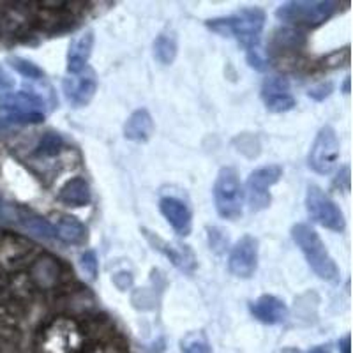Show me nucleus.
Instances as JSON below:
<instances>
[{
	"label": "nucleus",
	"mask_w": 353,
	"mask_h": 353,
	"mask_svg": "<svg viewBox=\"0 0 353 353\" xmlns=\"http://www.w3.org/2000/svg\"><path fill=\"white\" fill-rule=\"evenodd\" d=\"M87 337L78 320L57 316L37 332V353H81L87 348Z\"/></svg>",
	"instance_id": "f257e3e1"
},
{
	"label": "nucleus",
	"mask_w": 353,
	"mask_h": 353,
	"mask_svg": "<svg viewBox=\"0 0 353 353\" xmlns=\"http://www.w3.org/2000/svg\"><path fill=\"white\" fill-rule=\"evenodd\" d=\"M265 25V11L260 8H244L232 17L214 18L207 21L212 32L223 37L233 36L245 50H254L260 44V34Z\"/></svg>",
	"instance_id": "f03ea898"
},
{
	"label": "nucleus",
	"mask_w": 353,
	"mask_h": 353,
	"mask_svg": "<svg viewBox=\"0 0 353 353\" xmlns=\"http://www.w3.org/2000/svg\"><path fill=\"white\" fill-rule=\"evenodd\" d=\"M292 237L295 244L301 248L302 254L305 256L313 272L323 281H336L339 276V269L320 235L311 226L299 223L292 228Z\"/></svg>",
	"instance_id": "7ed1b4c3"
},
{
	"label": "nucleus",
	"mask_w": 353,
	"mask_h": 353,
	"mask_svg": "<svg viewBox=\"0 0 353 353\" xmlns=\"http://www.w3.org/2000/svg\"><path fill=\"white\" fill-rule=\"evenodd\" d=\"M339 2L330 0H292L277 8L276 17L299 27H318L339 11Z\"/></svg>",
	"instance_id": "20e7f679"
},
{
	"label": "nucleus",
	"mask_w": 353,
	"mask_h": 353,
	"mask_svg": "<svg viewBox=\"0 0 353 353\" xmlns=\"http://www.w3.org/2000/svg\"><path fill=\"white\" fill-rule=\"evenodd\" d=\"M214 201L221 217L235 221L242 216L244 207V189L235 168H223L217 173L214 184Z\"/></svg>",
	"instance_id": "39448f33"
},
{
	"label": "nucleus",
	"mask_w": 353,
	"mask_h": 353,
	"mask_svg": "<svg viewBox=\"0 0 353 353\" xmlns=\"http://www.w3.org/2000/svg\"><path fill=\"white\" fill-rule=\"evenodd\" d=\"M0 110L8 112L11 125L39 124L44 121V101L32 92H8L0 96Z\"/></svg>",
	"instance_id": "423d86ee"
},
{
	"label": "nucleus",
	"mask_w": 353,
	"mask_h": 353,
	"mask_svg": "<svg viewBox=\"0 0 353 353\" xmlns=\"http://www.w3.org/2000/svg\"><path fill=\"white\" fill-rule=\"evenodd\" d=\"M28 279L32 283L34 290L41 292H50L65 285L69 276H72V270L69 272L68 267L62 260L50 253H43L34 258L30 267H28Z\"/></svg>",
	"instance_id": "0eeeda50"
},
{
	"label": "nucleus",
	"mask_w": 353,
	"mask_h": 353,
	"mask_svg": "<svg viewBox=\"0 0 353 353\" xmlns=\"http://www.w3.org/2000/svg\"><path fill=\"white\" fill-rule=\"evenodd\" d=\"M305 207H307L309 216L313 217L318 225L337 233L345 232L346 221L341 209H339L336 205V201L330 200L329 194L323 193L318 185H309L307 188Z\"/></svg>",
	"instance_id": "6e6552de"
},
{
	"label": "nucleus",
	"mask_w": 353,
	"mask_h": 353,
	"mask_svg": "<svg viewBox=\"0 0 353 353\" xmlns=\"http://www.w3.org/2000/svg\"><path fill=\"white\" fill-rule=\"evenodd\" d=\"M309 168L320 175H329L339 161V138L332 125H323L318 131L309 152Z\"/></svg>",
	"instance_id": "1a4fd4ad"
},
{
	"label": "nucleus",
	"mask_w": 353,
	"mask_h": 353,
	"mask_svg": "<svg viewBox=\"0 0 353 353\" xmlns=\"http://www.w3.org/2000/svg\"><path fill=\"white\" fill-rule=\"evenodd\" d=\"M283 175V168L279 165L261 166L254 170L248 179V200L253 212L265 210L270 205V191L274 184L279 182Z\"/></svg>",
	"instance_id": "9d476101"
},
{
	"label": "nucleus",
	"mask_w": 353,
	"mask_h": 353,
	"mask_svg": "<svg viewBox=\"0 0 353 353\" xmlns=\"http://www.w3.org/2000/svg\"><path fill=\"white\" fill-rule=\"evenodd\" d=\"M258 267V241L251 235H244L233 245L228 258V270L233 276L249 279Z\"/></svg>",
	"instance_id": "9b49d317"
},
{
	"label": "nucleus",
	"mask_w": 353,
	"mask_h": 353,
	"mask_svg": "<svg viewBox=\"0 0 353 353\" xmlns=\"http://www.w3.org/2000/svg\"><path fill=\"white\" fill-rule=\"evenodd\" d=\"M141 232L145 233V237L150 244L154 245V249H157L159 253L165 254L173 265H175L176 269H181L182 272L185 274H193L196 270V256L188 245H182V244H175V242H166L163 241L161 237H157L156 233L149 232L147 228H143Z\"/></svg>",
	"instance_id": "f8f14e48"
},
{
	"label": "nucleus",
	"mask_w": 353,
	"mask_h": 353,
	"mask_svg": "<svg viewBox=\"0 0 353 353\" xmlns=\"http://www.w3.org/2000/svg\"><path fill=\"white\" fill-rule=\"evenodd\" d=\"M261 97L267 110L272 113L290 112L295 106V99L290 94V81L285 77H270L261 85Z\"/></svg>",
	"instance_id": "ddd939ff"
},
{
	"label": "nucleus",
	"mask_w": 353,
	"mask_h": 353,
	"mask_svg": "<svg viewBox=\"0 0 353 353\" xmlns=\"http://www.w3.org/2000/svg\"><path fill=\"white\" fill-rule=\"evenodd\" d=\"M159 210L168 221V225L175 230L181 237H188L193 228V214L189 210L188 205L179 198L166 196L161 198Z\"/></svg>",
	"instance_id": "4468645a"
},
{
	"label": "nucleus",
	"mask_w": 353,
	"mask_h": 353,
	"mask_svg": "<svg viewBox=\"0 0 353 353\" xmlns=\"http://www.w3.org/2000/svg\"><path fill=\"white\" fill-rule=\"evenodd\" d=\"M36 245L21 235L9 232H0V263L14 265L21 263L34 253Z\"/></svg>",
	"instance_id": "2eb2a0df"
},
{
	"label": "nucleus",
	"mask_w": 353,
	"mask_h": 353,
	"mask_svg": "<svg viewBox=\"0 0 353 353\" xmlns=\"http://www.w3.org/2000/svg\"><path fill=\"white\" fill-rule=\"evenodd\" d=\"M249 311L256 318L258 321L265 325H277L283 323L288 316V307L281 299L274 297V295H261L256 301L251 302Z\"/></svg>",
	"instance_id": "dca6fc26"
},
{
	"label": "nucleus",
	"mask_w": 353,
	"mask_h": 353,
	"mask_svg": "<svg viewBox=\"0 0 353 353\" xmlns=\"http://www.w3.org/2000/svg\"><path fill=\"white\" fill-rule=\"evenodd\" d=\"M62 87H64V94L69 103L74 108H81V106H87L92 101L94 94L97 90V81L92 72H90L88 77L68 78V80H64Z\"/></svg>",
	"instance_id": "f3484780"
},
{
	"label": "nucleus",
	"mask_w": 353,
	"mask_h": 353,
	"mask_svg": "<svg viewBox=\"0 0 353 353\" xmlns=\"http://www.w3.org/2000/svg\"><path fill=\"white\" fill-rule=\"evenodd\" d=\"M94 48V34L92 30H87V32L80 34L69 44L68 52V71L71 74H80L81 71L87 65L88 59H90V53Z\"/></svg>",
	"instance_id": "a211bd4d"
},
{
	"label": "nucleus",
	"mask_w": 353,
	"mask_h": 353,
	"mask_svg": "<svg viewBox=\"0 0 353 353\" xmlns=\"http://www.w3.org/2000/svg\"><path fill=\"white\" fill-rule=\"evenodd\" d=\"M154 132V121L147 110H137L132 112L124 125V137L137 143H145L149 141Z\"/></svg>",
	"instance_id": "6ab92c4d"
},
{
	"label": "nucleus",
	"mask_w": 353,
	"mask_h": 353,
	"mask_svg": "<svg viewBox=\"0 0 353 353\" xmlns=\"http://www.w3.org/2000/svg\"><path fill=\"white\" fill-rule=\"evenodd\" d=\"M59 200L69 207H85L92 200V193L88 188V182L81 176H74L65 182L59 191Z\"/></svg>",
	"instance_id": "aec40b11"
},
{
	"label": "nucleus",
	"mask_w": 353,
	"mask_h": 353,
	"mask_svg": "<svg viewBox=\"0 0 353 353\" xmlns=\"http://www.w3.org/2000/svg\"><path fill=\"white\" fill-rule=\"evenodd\" d=\"M53 232H55V237L64 244L81 245L87 241V228L72 216H62L53 226Z\"/></svg>",
	"instance_id": "412c9836"
},
{
	"label": "nucleus",
	"mask_w": 353,
	"mask_h": 353,
	"mask_svg": "<svg viewBox=\"0 0 353 353\" xmlns=\"http://www.w3.org/2000/svg\"><path fill=\"white\" fill-rule=\"evenodd\" d=\"M304 34H301L299 30H293V28H281L274 32L272 39H270V48L272 52H295L304 44Z\"/></svg>",
	"instance_id": "4be33fe9"
},
{
	"label": "nucleus",
	"mask_w": 353,
	"mask_h": 353,
	"mask_svg": "<svg viewBox=\"0 0 353 353\" xmlns=\"http://www.w3.org/2000/svg\"><path fill=\"white\" fill-rule=\"evenodd\" d=\"M176 50H179V46H176V37L173 34H159L154 41V59L163 65L173 64Z\"/></svg>",
	"instance_id": "5701e85b"
},
{
	"label": "nucleus",
	"mask_w": 353,
	"mask_h": 353,
	"mask_svg": "<svg viewBox=\"0 0 353 353\" xmlns=\"http://www.w3.org/2000/svg\"><path fill=\"white\" fill-rule=\"evenodd\" d=\"M64 149V138L59 132H44L39 143L34 149V157L37 159H50L62 152Z\"/></svg>",
	"instance_id": "b1692460"
},
{
	"label": "nucleus",
	"mask_w": 353,
	"mask_h": 353,
	"mask_svg": "<svg viewBox=\"0 0 353 353\" xmlns=\"http://www.w3.org/2000/svg\"><path fill=\"white\" fill-rule=\"evenodd\" d=\"M30 214H32L30 209H25V207H20V205L8 203V201L0 200V223L17 225L21 228Z\"/></svg>",
	"instance_id": "393cba45"
},
{
	"label": "nucleus",
	"mask_w": 353,
	"mask_h": 353,
	"mask_svg": "<svg viewBox=\"0 0 353 353\" xmlns=\"http://www.w3.org/2000/svg\"><path fill=\"white\" fill-rule=\"evenodd\" d=\"M182 353H212L209 339L203 332H189L181 339Z\"/></svg>",
	"instance_id": "a878e982"
},
{
	"label": "nucleus",
	"mask_w": 353,
	"mask_h": 353,
	"mask_svg": "<svg viewBox=\"0 0 353 353\" xmlns=\"http://www.w3.org/2000/svg\"><path fill=\"white\" fill-rule=\"evenodd\" d=\"M9 65L17 72H20L21 77L28 78V80H39L44 77V71L34 62L27 61V59H21V57H9L8 59Z\"/></svg>",
	"instance_id": "bb28decb"
},
{
	"label": "nucleus",
	"mask_w": 353,
	"mask_h": 353,
	"mask_svg": "<svg viewBox=\"0 0 353 353\" xmlns=\"http://www.w3.org/2000/svg\"><path fill=\"white\" fill-rule=\"evenodd\" d=\"M80 265L81 269H83V272L87 274L88 279H96L97 277V272H99V261H97V256L94 251H85L83 254L80 256Z\"/></svg>",
	"instance_id": "cd10ccee"
},
{
	"label": "nucleus",
	"mask_w": 353,
	"mask_h": 353,
	"mask_svg": "<svg viewBox=\"0 0 353 353\" xmlns=\"http://www.w3.org/2000/svg\"><path fill=\"white\" fill-rule=\"evenodd\" d=\"M332 83L330 81H321V83L314 85L307 90V96L314 101H323L332 94Z\"/></svg>",
	"instance_id": "c85d7f7f"
},
{
	"label": "nucleus",
	"mask_w": 353,
	"mask_h": 353,
	"mask_svg": "<svg viewBox=\"0 0 353 353\" xmlns=\"http://www.w3.org/2000/svg\"><path fill=\"white\" fill-rule=\"evenodd\" d=\"M245 57H248V64L253 69H256V71H265V69L269 68V62L265 61L263 57H261L260 48L248 50V55Z\"/></svg>",
	"instance_id": "c756f323"
},
{
	"label": "nucleus",
	"mask_w": 353,
	"mask_h": 353,
	"mask_svg": "<svg viewBox=\"0 0 353 353\" xmlns=\"http://www.w3.org/2000/svg\"><path fill=\"white\" fill-rule=\"evenodd\" d=\"M113 283H115L117 288L121 290V292H125L132 285V276L129 272H119L113 276Z\"/></svg>",
	"instance_id": "7c9ffc66"
},
{
	"label": "nucleus",
	"mask_w": 353,
	"mask_h": 353,
	"mask_svg": "<svg viewBox=\"0 0 353 353\" xmlns=\"http://www.w3.org/2000/svg\"><path fill=\"white\" fill-rule=\"evenodd\" d=\"M12 87H14V80L9 77L8 71L0 65V92H2V90H9V88Z\"/></svg>",
	"instance_id": "2f4dec72"
},
{
	"label": "nucleus",
	"mask_w": 353,
	"mask_h": 353,
	"mask_svg": "<svg viewBox=\"0 0 353 353\" xmlns=\"http://www.w3.org/2000/svg\"><path fill=\"white\" fill-rule=\"evenodd\" d=\"M341 182H345V189H346V191H348V189H350V168H348V166H345V168L341 170V173L337 175L336 184L339 185V184H341Z\"/></svg>",
	"instance_id": "473e14b6"
},
{
	"label": "nucleus",
	"mask_w": 353,
	"mask_h": 353,
	"mask_svg": "<svg viewBox=\"0 0 353 353\" xmlns=\"http://www.w3.org/2000/svg\"><path fill=\"white\" fill-rule=\"evenodd\" d=\"M339 352L341 353H350V336L346 334L345 337H343L341 341H339Z\"/></svg>",
	"instance_id": "72a5a7b5"
},
{
	"label": "nucleus",
	"mask_w": 353,
	"mask_h": 353,
	"mask_svg": "<svg viewBox=\"0 0 353 353\" xmlns=\"http://www.w3.org/2000/svg\"><path fill=\"white\" fill-rule=\"evenodd\" d=\"M307 353H330V348L329 346H316V348H313Z\"/></svg>",
	"instance_id": "f704fd0d"
},
{
	"label": "nucleus",
	"mask_w": 353,
	"mask_h": 353,
	"mask_svg": "<svg viewBox=\"0 0 353 353\" xmlns=\"http://www.w3.org/2000/svg\"><path fill=\"white\" fill-rule=\"evenodd\" d=\"M343 92L350 94V78H346L345 83H343Z\"/></svg>",
	"instance_id": "c9c22d12"
}]
</instances>
